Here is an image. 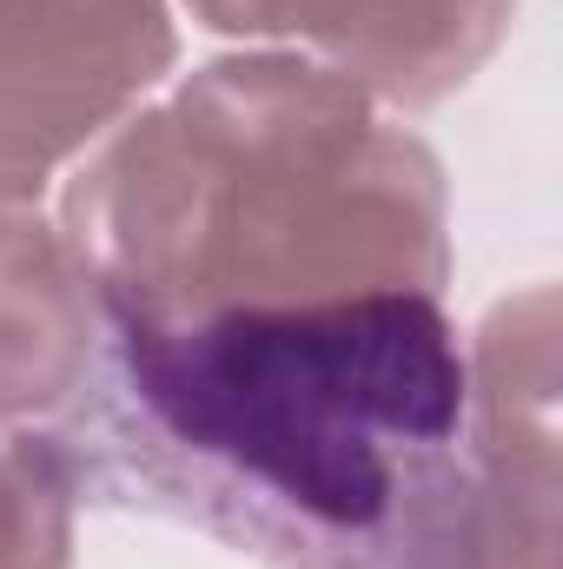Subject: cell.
<instances>
[{"label": "cell", "mask_w": 563, "mask_h": 569, "mask_svg": "<svg viewBox=\"0 0 563 569\" xmlns=\"http://www.w3.org/2000/svg\"><path fill=\"white\" fill-rule=\"evenodd\" d=\"M120 483L279 569H444L471 497L464 351L431 291L113 325Z\"/></svg>", "instance_id": "1"}, {"label": "cell", "mask_w": 563, "mask_h": 569, "mask_svg": "<svg viewBox=\"0 0 563 569\" xmlns=\"http://www.w3.org/2000/svg\"><path fill=\"white\" fill-rule=\"evenodd\" d=\"M60 239L113 325L444 291L437 152L305 53H233L134 107L60 199Z\"/></svg>", "instance_id": "2"}, {"label": "cell", "mask_w": 563, "mask_h": 569, "mask_svg": "<svg viewBox=\"0 0 563 569\" xmlns=\"http://www.w3.org/2000/svg\"><path fill=\"white\" fill-rule=\"evenodd\" d=\"M166 0H0V219L172 73Z\"/></svg>", "instance_id": "3"}, {"label": "cell", "mask_w": 563, "mask_h": 569, "mask_svg": "<svg viewBox=\"0 0 563 569\" xmlns=\"http://www.w3.org/2000/svg\"><path fill=\"white\" fill-rule=\"evenodd\" d=\"M199 27L285 40L385 107L424 113L471 87L504 47L517 0H186Z\"/></svg>", "instance_id": "4"}, {"label": "cell", "mask_w": 563, "mask_h": 569, "mask_svg": "<svg viewBox=\"0 0 563 569\" xmlns=\"http://www.w3.org/2000/svg\"><path fill=\"white\" fill-rule=\"evenodd\" d=\"M100 358V298L60 226L0 219V418L60 411Z\"/></svg>", "instance_id": "5"}, {"label": "cell", "mask_w": 563, "mask_h": 569, "mask_svg": "<svg viewBox=\"0 0 563 569\" xmlns=\"http://www.w3.org/2000/svg\"><path fill=\"white\" fill-rule=\"evenodd\" d=\"M80 463L67 437L0 430V569H73Z\"/></svg>", "instance_id": "6"}]
</instances>
